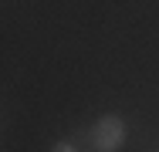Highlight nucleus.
<instances>
[{
    "instance_id": "obj_1",
    "label": "nucleus",
    "mask_w": 159,
    "mask_h": 152,
    "mask_svg": "<svg viewBox=\"0 0 159 152\" xmlns=\"http://www.w3.org/2000/svg\"><path fill=\"white\" fill-rule=\"evenodd\" d=\"M125 135H129V128L122 122V115H102L92 125V145L98 152H119L125 145Z\"/></svg>"
},
{
    "instance_id": "obj_2",
    "label": "nucleus",
    "mask_w": 159,
    "mask_h": 152,
    "mask_svg": "<svg viewBox=\"0 0 159 152\" xmlns=\"http://www.w3.org/2000/svg\"><path fill=\"white\" fill-rule=\"evenodd\" d=\"M51 152H78V149H75L68 139H61V142H54V145H51Z\"/></svg>"
}]
</instances>
